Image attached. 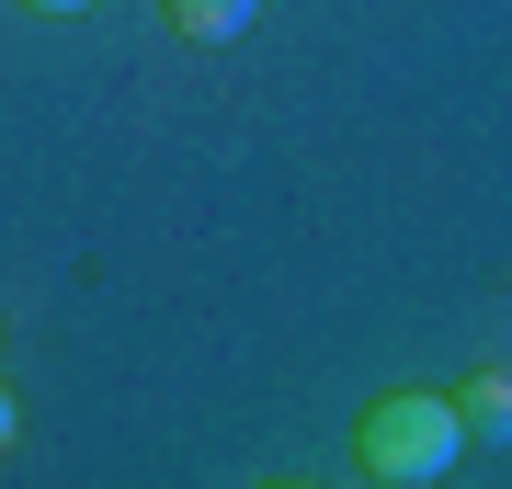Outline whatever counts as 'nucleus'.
Wrapping results in <instances>:
<instances>
[{
	"instance_id": "obj_2",
	"label": "nucleus",
	"mask_w": 512,
	"mask_h": 489,
	"mask_svg": "<svg viewBox=\"0 0 512 489\" xmlns=\"http://www.w3.org/2000/svg\"><path fill=\"white\" fill-rule=\"evenodd\" d=\"M251 12H262V0H160V23H171V35H194V46L251 35Z\"/></svg>"
},
{
	"instance_id": "obj_4",
	"label": "nucleus",
	"mask_w": 512,
	"mask_h": 489,
	"mask_svg": "<svg viewBox=\"0 0 512 489\" xmlns=\"http://www.w3.org/2000/svg\"><path fill=\"white\" fill-rule=\"evenodd\" d=\"M12 433H23V410H12V387H0V444H12Z\"/></svg>"
},
{
	"instance_id": "obj_5",
	"label": "nucleus",
	"mask_w": 512,
	"mask_h": 489,
	"mask_svg": "<svg viewBox=\"0 0 512 489\" xmlns=\"http://www.w3.org/2000/svg\"><path fill=\"white\" fill-rule=\"evenodd\" d=\"M35 12H92V0H35Z\"/></svg>"
},
{
	"instance_id": "obj_1",
	"label": "nucleus",
	"mask_w": 512,
	"mask_h": 489,
	"mask_svg": "<svg viewBox=\"0 0 512 489\" xmlns=\"http://www.w3.org/2000/svg\"><path fill=\"white\" fill-rule=\"evenodd\" d=\"M456 455H467V410L433 399V387H399L353 421V467L376 489H433V478H456Z\"/></svg>"
},
{
	"instance_id": "obj_3",
	"label": "nucleus",
	"mask_w": 512,
	"mask_h": 489,
	"mask_svg": "<svg viewBox=\"0 0 512 489\" xmlns=\"http://www.w3.org/2000/svg\"><path fill=\"white\" fill-rule=\"evenodd\" d=\"M456 410H467V444H512V376H478Z\"/></svg>"
}]
</instances>
